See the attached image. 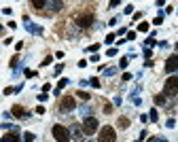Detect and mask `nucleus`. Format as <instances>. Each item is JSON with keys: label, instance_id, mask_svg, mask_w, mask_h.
Returning a JSON list of instances; mask_svg holds the SVG:
<instances>
[{"label": "nucleus", "instance_id": "nucleus-1", "mask_svg": "<svg viewBox=\"0 0 178 142\" xmlns=\"http://www.w3.org/2000/svg\"><path fill=\"white\" fill-rule=\"evenodd\" d=\"M98 140H100V142H115V140H117V131H115V127H112V125H104V127H100Z\"/></svg>", "mask_w": 178, "mask_h": 142}, {"label": "nucleus", "instance_id": "nucleus-2", "mask_svg": "<svg viewBox=\"0 0 178 142\" xmlns=\"http://www.w3.org/2000/svg\"><path fill=\"white\" fill-rule=\"evenodd\" d=\"M53 138L57 142H70V130L57 123V125H53Z\"/></svg>", "mask_w": 178, "mask_h": 142}, {"label": "nucleus", "instance_id": "nucleus-3", "mask_svg": "<svg viewBox=\"0 0 178 142\" xmlns=\"http://www.w3.org/2000/svg\"><path fill=\"white\" fill-rule=\"evenodd\" d=\"M83 134H87V136H94L95 131H98V127H100V123H98V119L95 117H89V119H85L83 121Z\"/></svg>", "mask_w": 178, "mask_h": 142}, {"label": "nucleus", "instance_id": "nucleus-4", "mask_svg": "<svg viewBox=\"0 0 178 142\" xmlns=\"http://www.w3.org/2000/svg\"><path fill=\"white\" fill-rule=\"evenodd\" d=\"M178 94V76H167L166 87H163V95H176Z\"/></svg>", "mask_w": 178, "mask_h": 142}, {"label": "nucleus", "instance_id": "nucleus-5", "mask_svg": "<svg viewBox=\"0 0 178 142\" xmlns=\"http://www.w3.org/2000/svg\"><path fill=\"white\" fill-rule=\"evenodd\" d=\"M74 108H76V100H74L72 95H64L62 102H59V110H62V112H70Z\"/></svg>", "mask_w": 178, "mask_h": 142}, {"label": "nucleus", "instance_id": "nucleus-6", "mask_svg": "<svg viewBox=\"0 0 178 142\" xmlns=\"http://www.w3.org/2000/svg\"><path fill=\"white\" fill-rule=\"evenodd\" d=\"M76 24H79V28H89V25H94V15H91V13L79 15V17H76Z\"/></svg>", "mask_w": 178, "mask_h": 142}, {"label": "nucleus", "instance_id": "nucleus-7", "mask_svg": "<svg viewBox=\"0 0 178 142\" xmlns=\"http://www.w3.org/2000/svg\"><path fill=\"white\" fill-rule=\"evenodd\" d=\"M11 115H13V117H17V119H28V117H30V112H28L24 106H19V104L11 108Z\"/></svg>", "mask_w": 178, "mask_h": 142}, {"label": "nucleus", "instance_id": "nucleus-8", "mask_svg": "<svg viewBox=\"0 0 178 142\" xmlns=\"http://www.w3.org/2000/svg\"><path fill=\"white\" fill-rule=\"evenodd\" d=\"M166 70L167 72L178 70V53H176V55H170V57L166 59Z\"/></svg>", "mask_w": 178, "mask_h": 142}, {"label": "nucleus", "instance_id": "nucleus-9", "mask_svg": "<svg viewBox=\"0 0 178 142\" xmlns=\"http://www.w3.org/2000/svg\"><path fill=\"white\" fill-rule=\"evenodd\" d=\"M25 30H28L30 34H36V36H40V34H43V28H40V25H36V24H32L30 19L25 21Z\"/></svg>", "mask_w": 178, "mask_h": 142}, {"label": "nucleus", "instance_id": "nucleus-10", "mask_svg": "<svg viewBox=\"0 0 178 142\" xmlns=\"http://www.w3.org/2000/svg\"><path fill=\"white\" fill-rule=\"evenodd\" d=\"M2 142H19V134L17 131H7L2 136Z\"/></svg>", "mask_w": 178, "mask_h": 142}, {"label": "nucleus", "instance_id": "nucleus-11", "mask_svg": "<svg viewBox=\"0 0 178 142\" xmlns=\"http://www.w3.org/2000/svg\"><path fill=\"white\" fill-rule=\"evenodd\" d=\"M45 9L59 11V9H64V2H59V0H47V7H45Z\"/></svg>", "mask_w": 178, "mask_h": 142}, {"label": "nucleus", "instance_id": "nucleus-12", "mask_svg": "<svg viewBox=\"0 0 178 142\" xmlns=\"http://www.w3.org/2000/svg\"><path fill=\"white\" fill-rule=\"evenodd\" d=\"M79 115L85 117V119H89V117H91V106H81V108H79Z\"/></svg>", "mask_w": 178, "mask_h": 142}, {"label": "nucleus", "instance_id": "nucleus-13", "mask_svg": "<svg viewBox=\"0 0 178 142\" xmlns=\"http://www.w3.org/2000/svg\"><path fill=\"white\" fill-rule=\"evenodd\" d=\"M30 4H32V9H45L47 7V0H32Z\"/></svg>", "mask_w": 178, "mask_h": 142}, {"label": "nucleus", "instance_id": "nucleus-14", "mask_svg": "<svg viewBox=\"0 0 178 142\" xmlns=\"http://www.w3.org/2000/svg\"><path fill=\"white\" fill-rule=\"evenodd\" d=\"M117 125L121 127V130H127V127H130V119H127V117H121L117 121Z\"/></svg>", "mask_w": 178, "mask_h": 142}, {"label": "nucleus", "instance_id": "nucleus-15", "mask_svg": "<svg viewBox=\"0 0 178 142\" xmlns=\"http://www.w3.org/2000/svg\"><path fill=\"white\" fill-rule=\"evenodd\" d=\"M72 134H74L76 138H81V136H83V127H81V125H72Z\"/></svg>", "mask_w": 178, "mask_h": 142}, {"label": "nucleus", "instance_id": "nucleus-16", "mask_svg": "<svg viewBox=\"0 0 178 142\" xmlns=\"http://www.w3.org/2000/svg\"><path fill=\"white\" fill-rule=\"evenodd\" d=\"M0 127H2V130H7V131H17V125H13V123H2Z\"/></svg>", "mask_w": 178, "mask_h": 142}, {"label": "nucleus", "instance_id": "nucleus-17", "mask_svg": "<svg viewBox=\"0 0 178 142\" xmlns=\"http://www.w3.org/2000/svg\"><path fill=\"white\" fill-rule=\"evenodd\" d=\"M66 85H68V79H62V81L57 83V87H55V94H59V91H62V89H64Z\"/></svg>", "mask_w": 178, "mask_h": 142}, {"label": "nucleus", "instance_id": "nucleus-18", "mask_svg": "<svg viewBox=\"0 0 178 142\" xmlns=\"http://www.w3.org/2000/svg\"><path fill=\"white\" fill-rule=\"evenodd\" d=\"M153 45H157V40H155L153 36H148V38L144 40V47H146V49H151V47H153Z\"/></svg>", "mask_w": 178, "mask_h": 142}, {"label": "nucleus", "instance_id": "nucleus-19", "mask_svg": "<svg viewBox=\"0 0 178 142\" xmlns=\"http://www.w3.org/2000/svg\"><path fill=\"white\" fill-rule=\"evenodd\" d=\"M24 142H34V134H32V131H25L24 134Z\"/></svg>", "mask_w": 178, "mask_h": 142}, {"label": "nucleus", "instance_id": "nucleus-20", "mask_svg": "<svg viewBox=\"0 0 178 142\" xmlns=\"http://www.w3.org/2000/svg\"><path fill=\"white\" fill-rule=\"evenodd\" d=\"M166 102H167L166 95H155V104H166Z\"/></svg>", "mask_w": 178, "mask_h": 142}, {"label": "nucleus", "instance_id": "nucleus-21", "mask_svg": "<svg viewBox=\"0 0 178 142\" xmlns=\"http://www.w3.org/2000/svg\"><path fill=\"white\" fill-rule=\"evenodd\" d=\"M138 32H148V24H146V21H140V24H138Z\"/></svg>", "mask_w": 178, "mask_h": 142}, {"label": "nucleus", "instance_id": "nucleus-22", "mask_svg": "<svg viewBox=\"0 0 178 142\" xmlns=\"http://www.w3.org/2000/svg\"><path fill=\"white\" fill-rule=\"evenodd\" d=\"M104 74H106V76H115V74H117V68H115V66H112V68H106Z\"/></svg>", "mask_w": 178, "mask_h": 142}, {"label": "nucleus", "instance_id": "nucleus-23", "mask_svg": "<svg viewBox=\"0 0 178 142\" xmlns=\"http://www.w3.org/2000/svg\"><path fill=\"white\" fill-rule=\"evenodd\" d=\"M148 119H151V121H157V119H159V112H157V110H151V112H148Z\"/></svg>", "mask_w": 178, "mask_h": 142}, {"label": "nucleus", "instance_id": "nucleus-24", "mask_svg": "<svg viewBox=\"0 0 178 142\" xmlns=\"http://www.w3.org/2000/svg\"><path fill=\"white\" fill-rule=\"evenodd\" d=\"M127 64H130V57H123L119 62V68H127Z\"/></svg>", "mask_w": 178, "mask_h": 142}, {"label": "nucleus", "instance_id": "nucleus-25", "mask_svg": "<svg viewBox=\"0 0 178 142\" xmlns=\"http://www.w3.org/2000/svg\"><path fill=\"white\" fill-rule=\"evenodd\" d=\"M79 98H81V100H85V102H87V100H89V94H87V91H83V89H81V91H79Z\"/></svg>", "mask_w": 178, "mask_h": 142}, {"label": "nucleus", "instance_id": "nucleus-26", "mask_svg": "<svg viewBox=\"0 0 178 142\" xmlns=\"http://www.w3.org/2000/svg\"><path fill=\"white\" fill-rule=\"evenodd\" d=\"M106 55H108V57H115V55H117V49H115V47H110V49L106 51Z\"/></svg>", "mask_w": 178, "mask_h": 142}, {"label": "nucleus", "instance_id": "nucleus-27", "mask_svg": "<svg viewBox=\"0 0 178 142\" xmlns=\"http://www.w3.org/2000/svg\"><path fill=\"white\" fill-rule=\"evenodd\" d=\"M51 62H53V57H51V55H49V57H45V59H43V62H40V66H49V64H51Z\"/></svg>", "mask_w": 178, "mask_h": 142}, {"label": "nucleus", "instance_id": "nucleus-28", "mask_svg": "<svg viewBox=\"0 0 178 142\" xmlns=\"http://www.w3.org/2000/svg\"><path fill=\"white\" fill-rule=\"evenodd\" d=\"M25 76H30V79H34V76H38V72H36V70H25Z\"/></svg>", "mask_w": 178, "mask_h": 142}, {"label": "nucleus", "instance_id": "nucleus-29", "mask_svg": "<svg viewBox=\"0 0 178 142\" xmlns=\"http://www.w3.org/2000/svg\"><path fill=\"white\" fill-rule=\"evenodd\" d=\"M89 83H91V87H95V89H98V87H100V79H95V76H94Z\"/></svg>", "mask_w": 178, "mask_h": 142}, {"label": "nucleus", "instance_id": "nucleus-30", "mask_svg": "<svg viewBox=\"0 0 178 142\" xmlns=\"http://www.w3.org/2000/svg\"><path fill=\"white\" fill-rule=\"evenodd\" d=\"M115 38H117L115 34H108L106 36V43H108V45H112V43H115Z\"/></svg>", "mask_w": 178, "mask_h": 142}, {"label": "nucleus", "instance_id": "nucleus-31", "mask_svg": "<svg viewBox=\"0 0 178 142\" xmlns=\"http://www.w3.org/2000/svg\"><path fill=\"white\" fill-rule=\"evenodd\" d=\"M98 49H100V45H98V43H95V45H91V47H87V51H91V53H95V51H98Z\"/></svg>", "mask_w": 178, "mask_h": 142}, {"label": "nucleus", "instance_id": "nucleus-32", "mask_svg": "<svg viewBox=\"0 0 178 142\" xmlns=\"http://www.w3.org/2000/svg\"><path fill=\"white\" fill-rule=\"evenodd\" d=\"M104 112L110 115V112H112V106H110V104H104Z\"/></svg>", "mask_w": 178, "mask_h": 142}, {"label": "nucleus", "instance_id": "nucleus-33", "mask_svg": "<svg viewBox=\"0 0 178 142\" xmlns=\"http://www.w3.org/2000/svg\"><path fill=\"white\" fill-rule=\"evenodd\" d=\"M151 142H167L166 138H161V136H157V138H151Z\"/></svg>", "mask_w": 178, "mask_h": 142}, {"label": "nucleus", "instance_id": "nucleus-34", "mask_svg": "<svg viewBox=\"0 0 178 142\" xmlns=\"http://www.w3.org/2000/svg\"><path fill=\"white\" fill-rule=\"evenodd\" d=\"M161 21H163V17H159V15H157V17H155V21H153V24H155V25H161Z\"/></svg>", "mask_w": 178, "mask_h": 142}, {"label": "nucleus", "instance_id": "nucleus-35", "mask_svg": "<svg viewBox=\"0 0 178 142\" xmlns=\"http://www.w3.org/2000/svg\"><path fill=\"white\" fill-rule=\"evenodd\" d=\"M49 95L47 94H38V102H45V100H47Z\"/></svg>", "mask_w": 178, "mask_h": 142}, {"label": "nucleus", "instance_id": "nucleus-36", "mask_svg": "<svg viewBox=\"0 0 178 142\" xmlns=\"http://www.w3.org/2000/svg\"><path fill=\"white\" fill-rule=\"evenodd\" d=\"M11 94H15V89H13V87H7V89H4V95H11Z\"/></svg>", "mask_w": 178, "mask_h": 142}, {"label": "nucleus", "instance_id": "nucleus-37", "mask_svg": "<svg viewBox=\"0 0 178 142\" xmlns=\"http://www.w3.org/2000/svg\"><path fill=\"white\" fill-rule=\"evenodd\" d=\"M125 13H127V15H130V13H134V4H127V7H125Z\"/></svg>", "mask_w": 178, "mask_h": 142}, {"label": "nucleus", "instance_id": "nucleus-38", "mask_svg": "<svg viewBox=\"0 0 178 142\" xmlns=\"http://www.w3.org/2000/svg\"><path fill=\"white\" fill-rule=\"evenodd\" d=\"M62 70H64V64H57V66H55V74H59Z\"/></svg>", "mask_w": 178, "mask_h": 142}, {"label": "nucleus", "instance_id": "nucleus-39", "mask_svg": "<svg viewBox=\"0 0 178 142\" xmlns=\"http://www.w3.org/2000/svg\"><path fill=\"white\" fill-rule=\"evenodd\" d=\"M166 125H167V127H174V125H176V121H174V119H167Z\"/></svg>", "mask_w": 178, "mask_h": 142}, {"label": "nucleus", "instance_id": "nucleus-40", "mask_svg": "<svg viewBox=\"0 0 178 142\" xmlns=\"http://www.w3.org/2000/svg\"><path fill=\"white\" fill-rule=\"evenodd\" d=\"M36 112L38 115H45V106H36Z\"/></svg>", "mask_w": 178, "mask_h": 142}, {"label": "nucleus", "instance_id": "nucleus-41", "mask_svg": "<svg viewBox=\"0 0 178 142\" xmlns=\"http://www.w3.org/2000/svg\"><path fill=\"white\" fill-rule=\"evenodd\" d=\"M49 89H51V85H49V83H45V85H43V94H47Z\"/></svg>", "mask_w": 178, "mask_h": 142}, {"label": "nucleus", "instance_id": "nucleus-42", "mask_svg": "<svg viewBox=\"0 0 178 142\" xmlns=\"http://www.w3.org/2000/svg\"><path fill=\"white\" fill-rule=\"evenodd\" d=\"M2 13H4V15H11V13H13V9H9V7H4V9H2Z\"/></svg>", "mask_w": 178, "mask_h": 142}, {"label": "nucleus", "instance_id": "nucleus-43", "mask_svg": "<svg viewBox=\"0 0 178 142\" xmlns=\"http://www.w3.org/2000/svg\"><path fill=\"white\" fill-rule=\"evenodd\" d=\"M2 32H4V28H2V24H0V34H2Z\"/></svg>", "mask_w": 178, "mask_h": 142}, {"label": "nucleus", "instance_id": "nucleus-44", "mask_svg": "<svg viewBox=\"0 0 178 142\" xmlns=\"http://www.w3.org/2000/svg\"><path fill=\"white\" fill-rule=\"evenodd\" d=\"M176 51H178V43H176Z\"/></svg>", "mask_w": 178, "mask_h": 142}]
</instances>
